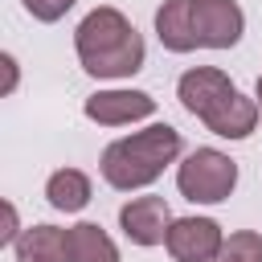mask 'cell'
Returning <instances> with one entry per match:
<instances>
[{"mask_svg": "<svg viewBox=\"0 0 262 262\" xmlns=\"http://www.w3.org/2000/svg\"><path fill=\"white\" fill-rule=\"evenodd\" d=\"M176 98L184 102L188 115H196L213 135L221 139H246L258 127V98H246L229 74L213 70V66H192L180 74L176 82Z\"/></svg>", "mask_w": 262, "mask_h": 262, "instance_id": "1", "label": "cell"}, {"mask_svg": "<svg viewBox=\"0 0 262 262\" xmlns=\"http://www.w3.org/2000/svg\"><path fill=\"white\" fill-rule=\"evenodd\" d=\"M74 53L90 78H131L135 70H143L147 49L123 12L102 4V8H90L74 29Z\"/></svg>", "mask_w": 262, "mask_h": 262, "instance_id": "2", "label": "cell"}, {"mask_svg": "<svg viewBox=\"0 0 262 262\" xmlns=\"http://www.w3.org/2000/svg\"><path fill=\"white\" fill-rule=\"evenodd\" d=\"M180 156V131L168 123H151L135 135H123L115 143H106L102 151V180L111 188H147L151 180H160V172Z\"/></svg>", "mask_w": 262, "mask_h": 262, "instance_id": "3", "label": "cell"}, {"mask_svg": "<svg viewBox=\"0 0 262 262\" xmlns=\"http://www.w3.org/2000/svg\"><path fill=\"white\" fill-rule=\"evenodd\" d=\"M237 184V164L217 147H196L176 168V188L192 205H221Z\"/></svg>", "mask_w": 262, "mask_h": 262, "instance_id": "4", "label": "cell"}, {"mask_svg": "<svg viewBox=\"0 0 262 262\" xmlns=\"http://www.w3.org/2000/svg\"><path fill=\"white\" fill-rule=\"evenodd\" d=\"M164 246L176 262H217L225 233L213 217H176Z\"/></svg>", "mask_w": 262, "mask_h": 262, "instance_id": "5", "label": "cell"}, {"mask_svg": "<svg viewBox=\"0 0 262 262\" xmlns=\"http://www.w3.org/2000/svg\"><path fill=\"white\" fill-rule=\"evenodd\" d=\"M192 25L201 49H233L242 41L246 16L237 0H192Z\"/></svg>", "mask_w": 262, "mask_h": 262, "instance_id": "6", "label": "cell"}, {"mask_svg": "<svg viewBox=\"0 0 262 262\" xmlns=\"http://www.w3.org/2000/svg\"><path fill=\"white\" fill-rule=\"evenodd\" d=\"M172 221L176 217H172V209H168L164 196H131L119 209V229L135 246H160V242H168Z\"/></svg>", "mask_w": 262, "mask_h": 262, "instance_id": "7", "label": "cell"}, {"mask_svg": "<svg viewBox=\"0 0 262 262\" xmlns=\"http://www.w3.org/2000/svg\"><path fill=\"white\" fill-rule=\"evenodd\" d=\"M82 111L98 127H123V123L156 115V98L143 94V90H98L82 102Z\"/></svg>", "mask_w": 262, "mask_h": 262, "instance_id": "8", "label": "cell"}, {"mask_svg": "<svg viewBox=\"0 0 262 262\" xmlns=\"http://www.w3.org/2000/svg\"><path fill=\"white\" fill-rule=\"evenodd\" d=\"M12 250H16V262H74L70 229H57V225H29V229H20Z\"/></svg>", "mask_w": 262, "mask_h": 262, "instance_id": "9", "label": "cell"}, {"mask_svg": "<svg viewBox=\"0 0 262 262\" xmlns=\"http://www.w3.org/2000/svg\"><path fill=\"white\" fill-rule=\"evenodd\" d=\"M156 33L168 53L196 49V25H192V0H164L156 8Z\"/></svg>", "mask_w": 262, "mask_h": 262, "instance_id": "10", "label": "cell"}, {"mask_svg": "<svg viewBox=\"0 0 262 262\" xmlns=\"http://www.w3.org/2000/svg\"><path fill=\"white\" fill-rule=\"evenodd\" d=\"M45 196L53 209L61 213H78L90 205V176L82 168H57L49 180H45Z\"/></svg>", "mask_w": 262, "mask_h": 262, "instance_id": "11", "label": "cell"}, {"mask_svg": "<svg viewBox=\"0 0 262 262\" xmlns=\"http://www.w3.org/2000/svg\"><path fill=\"white\" fill-rule=\"evenodd\" d=\"M70 254H74V262H119L115 242L94 221H78L70 229Z\"/></svg>", "mask_w": 262, "mask_h": 262, "instance_id": "12", "label": "cell"}, {"mask_svg": "<svg viewBox=\"0 0 262 262\" xmlns=\"http://www.w3.org/2000/svg\"><path fill=\"white\" fill-rule=\"evenodd\" d=\"M217 262H262V233H254V229L229 233L221 254H217Z\"/></svg>", "mask_w": 262, "mask_h": 262, "instance_id": "13", "label": "cell"}, {"mask_svg": "<svg viewBox=\"0 0 262 262\" xmlns=\"http://www.w3.org/2000/svg\"><path fill=\"white\" fill-rule=\"evenodd\" d=\"M70 8H74V0H25V12H29L33 20H41V25L61 20Z\"/></svg>", "mask_w": 262, "mask_h": 262, "instance_id": "14", "label": "cell"}, {"mask_svg": "<svg viewBox=\"0 0 262 262\" xmlns=\"http://www.w3.org/2000/svg\"><path fill=\"white\" fill-rule=\"evenodd\" d=\"M0 61H4V70H8V90H12V86H16V61H12V53H4Z\"/></svg>", "mask_w": 262, "mask_h": 262, "instance_id": "15", "label": "cell"}, {"mask_svg": "<svg viewBox=\"0 0 262 262\" xmlns=\"http://www.w3.org/2000/svg\"><path fill=\"white\" fill-rule=\"evenodd\" d=\"M254 98H258V106H262V74H258V86H254Z\"/></svg>", "mask_w": 262, "mask_h": 262, "instance_id": "16", "label": "cell"}]
</instances>
